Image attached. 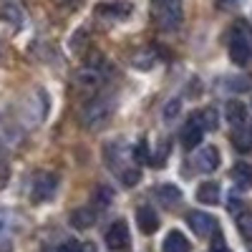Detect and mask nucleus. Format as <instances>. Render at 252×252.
Masks as SVG:
<instances>
[{
  "label": "nucleus",
  "instance_id": "1",
  "mask_svg": "<svg viewBox=\"0 0 252 252\" xmlns=\"http://www.w3.org/2000/svg\"><path fill=\"white\" fill-rule=\"evenodd\" d=\"M103 159H106V166L126 187H136L141 182V169L134 164V154L129 149V144H124L121 139L111 141L103 149Z\"/></svg>",
  "mask_w": 252,
  "mask_h": 252
},
{
  "label": "nucleus",
  "instance_id": "2",
  "mask_svg": "<svg viewBox=\"0 0 252 252\" xmlns=\"http://www.w3.org/2000/svg\"><path fill=\"white\" fill-rule=\"evenodd\" d=\"M114 109H116V101L111 96H98V98H91L86 106L81 111V126L86 131H98L103 129L111 116H114Z\"/></svg>",
  "mask_w": 252,
  "mask_h": 252
},
{
  "label": "nucleus",
  "instance_id": "3",
  "mask_svg": "<svg viewBox=\"0 0 252 252\" xmlns=\"http://www.w3.org/2000/svg\"><path fill=\"white\" fill-rule=\"evenodd\" d=\"M152 18L161 31H177L184 20L182 0H152L149 3Z\"/></svg>",
  "mask_w": 252,
  "mask_h": 252
},
{
  "label": "nucleus",
  "instance_id": "4",
  "mask_svg": "<svg viewBox=\"0 0 252 252\" xmlns=\"http://www.w3.org/2000/svg\"><path fill=\"white\" fill-rule=\"evenodd\" d=\"M229 61L235 66H247L252 61V40L242 26L232 33V40H229Z\"/></svg>",
  "mask_w": 252,
  "mask_h": 252
},
{
  "label": "nucleus",
  "instance_id": "5",
  "mask_svg": "<svg viewBox=\"0 0 252 252\" xmlns=\"http://www.w3.org/2000/svg\"><path fill=\"white\" fill-rule=\"evenodd\" d=\"M56 189H58V174H53V172H40V174L33 179V184H31V199H33L35 204H43V202H48V199L56 194Z\"/></svg>",
  "mask_w": 252,
  "mask_h": 252
},
{
  "label": "nucleus",
  "instance_id": "6",
  "mask_svg": "<svg viewBox=\"0 0 252 252\" xmlns=\"http://www.w3.org/2000/svg\"><path fill=\"white\" fill-rule=\"evenodd\" d=\"M187 224L192 227V232L197 237H209L212 232H217V220L212 215H207V212H189Z\"/></svg>",
  "mask_w": 252,
  "mask_h": 252
},
{
  "label": "nucleus",
  "instance_id": "7",
  "mask_svg": "<svg viewBox=\"0 0 252 252\" xmlns=\"http://www.w3.org/2000/svg\"><path fill=\"white\" fill-rule=\"evenodd\" d=\"M106 245H109V250H124L129 245V224L124 220H116L106 229Z\"/></svg>",
  "mask_w": 252,
  "mask_h": 252
},
{
  "label": "nucleus",
  "instance_id": "8",
  "mask_svg": "<svg viewBox=\"0 0 252 252\" xmlns=\"http://www.w3.org/2000/svg\"><path fill=\"white\" fill-rule=\"evenodd\" d=\"M136 224H139V229L144 235H154L159 229V215L154 212L149 204H141L136 209Z\"/></svg>",
  "mask_w": 252,
  "mask_h": 252
},
{
  "label": "nucleus",
  "instance_id": "9",
  "mask_svg": "<svg viewBox=\"0 0 252 252\" xmlns=\"http://www.w3.org/2000/svg\"><path fill=\"white\" fill-rule=\"evenodd\" d=\"M131 3H124V0H116V3H103L96 8V13L101 18H109V20H124L131 15Z\"/></svg>",
  "mask_w": 252,
  "mask_h": 252
},
{
  "label": "nucleus",
  "instance_id": "10",
  "mask_svg": "<svg viewBox=\"0 0 252 252\" xmlns=\"http://www.w3.org/2000/svg\"><path fill=\"white\" fill-rule=\"evenodd\" d=\"M217 166H220V149L217 146H204L197 154V169L204 174H212Z\"/></svg>",
  "mask_w": 252,
  "mask_h": 252
},
{
  "label": "nucleus",
  "instance_id": "11",
  "mask_svg": "<svg viewBox=\"0 0 252 252\" xmlns=\"http://www.w3.org/2000/svg\"><path fill=\"white\" fill-rule=\"evenodd\" d=\"M224 114H227V121H229V126H235V129H242V126H245V121H247V106H245L242 101H237V98L227 101Z\"/></svg>",
  "mask_w": 252,
  "mask_h": 252
},
{
  "label": "nucleus",
  "instance_id": "12",
  "mask_svg": "<svg viewBox=\"0 0 252 252\" xmlns=\"http://www.w3.org/2000/svg\"><path fill=\"white\" fill-rule=\"evenodd\" d=\"M202 134H204V126L197 121V119H192L184 129H182V144L187 146V149H192V146H197L199 141H202Z\"/></svg>",
  "mask_w": 252,
  "mask_h": 252
},
{
  "label": "nucleus",
  "instance_id": "13",
  "mask_svg": "<svg viewBox=\"0 0 252 252\" xmlns=\"http://www.w3.org/2000/svg\"><path fill=\"white\" fill-rule=\"evenodd\" d=\"M220 197H222V189L217 182H202L197 189V202H202V204H217Z\"/></svg>",
  "mask_w": 252,
  "mask_h": 252
},
{
  "label": "nucleus",
  "instance_id": "14",
  "mask_svg": "<svg viewBox=\"0 0 252 252\" xmlns=\"http://www.w3.org/2000/svg\"><path fill=\"white\" fill-rule=\"evenodd\" d=\"M161 250L164 252H189V240L179 232V229H172V232L164 237Z\"/></svg>",
  "mask_w": 252,
  "mask_h": 252
},
{
  "label": "nucleus",
  "instance_id": "15",
  "mask_svg": "<svg viewBox=\"0 0 252 252\" xmlns=\"http://www.w3.org/2000/svg\"><path fill=\"white\" fill-rule=\"evenodd\" d=\"M232 179L240 189H250L252 187V164L250 161H237L232 166Z\"/></svg>",
  "mask_w": 252,
  "mask_h": 252
},
{
  "label": "nucleus",
  "instance_id": "16",
  "mask_svg": "<svg viewBox=\"0 0 252 252\" xmlns=\"http://www.w3.org/2000/svg\"><path fill=\"white\" fill-rule=\"evenodd\" d=\"M68 222L76 227V229H89L94 222H96V212H91V207H81V209H73Z\"/></svg>",
  "mask_w": 252,
  "mask_h": 252
},
{
  "label": "nucleus",
  "instance_id": "17",
  "mask_svg": "<svg viewBox=\"0 0 252 252\" xmlns=\"http://www.w3.org/2000/svg\"><path fill=\"white\" fill-rule=\"evenodd\" d=\"M157 197H159V202H164L166 207H177V204L182 202V192H179V187H174V184H161V187L157 189Z\"/></svg>",
  "mask_w": 252,
  "mask_h": 252
},
{
  "label": "nucleus",
  "instance_id": "18",
  "mask_svg": "<svg viewBox=\"0 0 252 252\" xmlns=\"http://www.w3.org/2000/svg\"><path fill=\"white\" fill-rule=\"evenodd\" d=\"M114 197H116V192L109 187V184H98L96 189H94V194H91V202L96 204V207H111V202H114Z\"/></svg>",
  "mask_w": 252,
  "mask_h": 252
},
{
  "label": "nucleus",
  "instance_id": "19",
  "mask_svg": "<svg viewBox=\"0 0 252 252\" xmlns=\"http://www.w3.org/2000/svg\"><path fill=\"white\" fill-rule=\"evenodd\" d=\"M194 119H197V121L204 126V131H215L217 126H220V114H217V109H215V106H207V109H202Z\"/></svg>",
  "mask_w": 252,
  "mask_h": 252
},
{
  "label": "nucleus",
  "instance_id": "20",
  "mask_svg": "<svg viewBox=\"0 0 252 252\" xmlns=\"http://www.w3.org/2000/svg\"><path fill=\"white\" fill-rule=\"evenodd\" d=\"M0 20L18 26L20 20H23V13H20V8L13 3V0H3V3H0Z\"/></svg>",
  "mask_w": 252,
  "mask_h": 252
},
{
  "label": "nucleus",
  "instance_id": "21",
  "mask_svg": "<svg viewBox=\"0 0 252 252\" xmlns=\"http://www.w3.org/2000/svg\"><path fill=\"white\" fill-rule=\"evenodd\" d=\"M76 83H78L81 89H94V86H98V83H101V73L96 68H83V71L76 73Z\"/></svg>",
  "mask_w": 252,
  "mask_h": 252
},
{
  "label": "nucleus",
  "instance_id": "22",
  "mask_svg": "<svg viewBox=\"0 0 252 252\" xmlns=\"http://www.w3.org/2000/svg\"><path fill=\"white\" fill-rule=\"evenodd\" d=\"M154 63H157V53L152 48H146L144 53L134 56V66L136 68H154Z\"/></svg>",
  "mask_w": 252,
  "mask_h": 252
},
{
  "label": "nucleus",
  "instance_id": "23",
  "mask_svg": "<svg viewBox=\"0 0 252 252\" xmlns=\"http://www.w3.org/2000/svg\"><path fill=\"white\" fill-rule=\"evenodd\" d=\"M13 227H15V215L8 212V209H0V237L10 235Z\"/></svg>",
  "mask_w": 252,
  "mask_h": 252
},
{
  "label": "nucleus",
  "instance_id": "24",
  "mask_svg": "<svg viewBox=\"0 0 252 252\" xmlns=\"http://www.w3.org/2000/svg\"><path fill=\"white\" fill-rule=\"evenodd\" d=\"M10 182V164L8 161H0V189H5Z\"/></svg>",
  "mask_w": 252,
  "mask_h": 252
},
{
  "label": "nucleus",
  "instance_id": "25",
  "mask_svg": "<svg viewBox=\"0 0 252 252\" xmlns=\"http://www.w3.org/2000/svg\"><path fill=\"white\" fill-rule=\"evenodd\" d=\"M179 106H182V103L174 98V101H169V103H166V106H164V119L166 121H169V119H174L177 114H179Z\"/></svg>",
  "mask_w": 252,
  "mask_h": 252
},
{
  "label": "nucleus",
  "instance_id": "26",
  "mask_svg": "<svg viewBox=\"0 0 252 252\" xmlns=\"http://www.w3.org/2000/svg\"><path fill=\"white\" fill-rule=\"evenodd\" d=\"M83 38H86V31H83V28L71 38V51H73V53H78V51L83 48Z\"/></svg>",
  "mask_w": 252,
  "mask_h": 252
},
{
  "label": "nucleus",
  "instance_id": "27",
  "mask_svg": "<svg viewBox=\"0 0 252 252\" xmlns=\"http://www.w3.org/2000/svg\"><path fill=\"white\" fill-rule=\"evenodd\" d=\"M227 209H229V215H240V212H242V199H237V197H229Z\"/></svg>",
  "mask_w": 252,
  "mask_h": 252
},
{
  "label": "nucleus",
  "instance_id": "28",
  "mask_svg": "<svg viewBox=\"0 0 252 252\" xmlns=\"http://www.w3.org/2000/svg\"><path fill=\"white\" fill-rule=\"evenodd\" d=\"M58 252H81V245H78L76 240H68V242H63V245L58 247Z\"/></svg>",
  "mask_w": 252,
  "mask_h": 252
},
{
  "label": "nucleus",
  "instance_id": "29",
  "mask_svg": "<svg viewBox=\"0 0 252 252\" xmlns=\"http://www.w3.org/2000/svg\"><path fill=\"white\" fill-rule=\"evenodd\" d=\"M217 5H220L222 10H232V8L242 5V0H217Z\"/></svg>",
  "mask_w": 252,
  "mask_h": 252
},
{
  "label": "nucleus",
  "instance_id": "30",
  "mask_svg": "<svg viewBox=\"0 0 252 252\" xmlns=\"http://www.w3.org/2000/svg\"><path fill=\"white\" fill-rule=\"evenodd\" d=\"M81 252H98L94 242H86V245H81Z\"/></svg>",
  "mask_w": 252,
  "mask_h": 252
},
{
  "label": "nucleus",
  "instance_id": "31",
  "mask_svg": "<svg viewBox=\"0 0 252 252\" xmlns=\"http://www.w3.org/2000/svg\"><path fill=\"white\" fill-rule=\"evenodd\" d=\"M215 252H227V247H224V242H222V240H217V242H215Z\"/></svg>",
  "mask_w": 252,
  "mask_h": 252
}]
</instances>
